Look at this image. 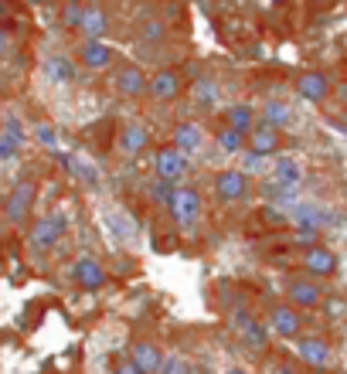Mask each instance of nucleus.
<instances>
[{
	"label": "nucleus",
	"instance_id": "nucleus-1",
	"mask_svg": "<svg viewBox=\"0 0 347 374\" xmlns=\"http://www.w3.org/2000/svg\"><path fill=\"white\" fill-rule=\"evenodd\" d=\"M65 232H68V215H65L62 208H55V211H48L45 218L34 221L31 235H28V245H31V252H51L58 242L65 238Z\"/></svg>",
	"mask_w": 347,
	"mask_h": 374
},
{
	"label": "nucleus",
	"instance_id": "nucleus-2",
	"mask_svg": "<svg viewBox=\"0 0 347 374\" xmlns=\"http://www.w3.org/2000/svg\"><path fill=\"white\" fill-rule=\"evenodd\" d=\"M34 201H38V181H34V177L17 181V184L11 187L4 208H0V211H4V221H7V225H24V221L31 218Z\"/></svg>",
	"mask_w": 347,
	"mask_h": 374
},
{
	"label": "nucleus",
	"instance_id": "nucleus-3",
	"mask_svg": "<svg viewBox=\"0 0 347 374\" xmlns=\"http://www.w3.org/2000/svg\"><path fill=\"white\" fill-rule=\"evenodd\" d=\"M167 211H171V218L181 225V228H194L201 215H205V198H201V191L198 187H174L171 194V204H167Z\"/></svg>",
	"mask_w": 347,
	"mask_h": 374
},
{
	"label": "nucleus",
	"instance_id": "nucleus-4",
	"mask_svg": "<svg viewBox=\"0 0 347 374\" xmlns=\"http://www.w3.org/2000/svg\"><path fill=\"white\" fill-rule=\"evenodd\" d=\"M211 187H215V198L225 204H238L249 198V191H252V181H249V173L245 171H218L211 177Z\"/></svg>",
	"mask_w": 347,
	"mask_h": 374
},
{
	"label": "nucleus",
	"instance_id": "nucleus-5",
	"mask_svg": "<svg viewBox=\"0 0 347 374\" xmlns=\"http://www.w3.org/2000/svg\"><path fill=\"white\" fill-rule=\"evenodd\" d=\"M232 330H235L238 337H242V343H249L252 351H266L269 347V327L259 316H252L249 310L232 313Z\"/></svg>",
	"mask_w": 347,
	"mask_h": 374
},
{
	"label": "nucleus",
	"instance_id": "nucleus-6",
	"mask_svg": "<svg viewBox=\"0 0 347 374\" xmlns=\"http://www.w3.org/2000/svg\"><path fill=\"white\" fill-rule=\"evenodd\" d=\"M112 85L123 99H143L146 95V85H150V75L143 72L140 65H119L112 72Z\"/></svg>",
	"mask_w": 347,
	"mask_h": 374
},
{
	"label": "nucleus",
	"instance_id": "nucleus-7",
	"mask_svg": "<svg viewBox=\"0 0 347 374\" xmlns=\"http://www.w3.org/2000/svg\"><path fill=\"white\" fill-rule=\"evenodd\" d=\"M181 92H184V72L181 68H160L157 75H150L146 95H154L157 102H174Z\"/></svg>",
	"mask_w": 347,
	"mask_h": 374
},
{
	"label": "nucleus",
	"instance_id": "nucleus-8",
	"mask_svg": "<svg viewBox=\"0 0 347 374\" xmlns=\"http://www.w3.org/2000/svg\"><path fill=\"white\" fill-rule=\"evenodd\" d=\"M188 156L177 154L174 146H160L157 154H154V173H157V181H167V184H174V181H181V177H188Z\"/></svg>",
	"mask_w": 347,
	"mask_h": 374
},
{
	"label": "nucleus",
	"instance_id": "nucleus-9",
	"mask_svg": "<svg viewBox=\"0 0 347 374\" xmlns=\"http://www.w3.org/2000/svg\"><path fill=\"white\" fill-rule=\"evenodd\" d=\"M72 279L79 282L82 289L95 293V289H102V286L110 282V272H106V265L99 262V259H92V255H82V259H75V262H72Z\"/></svg>",
	"mask_w": 347,
	"mask_h": 374
},
{
	"label": "nucleus",
	"instance_id": "nucleus-10",
	"mask_svg": "<svg viewBox=\"0 0 347 374\" xmlns=\"http://www.w3.org/2000/svg\"><path fill=\"white\" fill-rule=\"evenodd\" d=\"M164 351H160V343L154 341H133L129 343V364L137 368L140 374H160V368H164Z\"/></svg>",
	"mask_w": 347,
	"mask_h": 374
},
{
	"label": "nucleus",
	"instance_id": "nucleus-11",
	"mask_svg": "<svg viewBox=\"0 0 347 374\" xmlns=\"http://www.w3.org/2000/svg\"><path fill=\"white\" fill-rule=\"evenodd\" d=\"M266 327H269V333L293 341V337H297V333L303 330V316H300V310H293L289 303H279V306H272Z\"/></svg>",
	"mask_w": 347,
	"mask_h": 374
},
{
	"label": "nucleus",
	"instance_id": "nucleus-12",
	"mask_svg": "<svg viewBox=\"0 0 347 374\" xmlns=\"http://www.w3.org/2000/svg\"><path fill=\"white\" fill-rule=\"evenodd\" d=\"M245 146H249V154L252 156H272V154H279V146H283V137H279V129H272V126H266V123H259L245 137Z\"/></svg>",
	"mask_w": 347,
	"mask_h": 374
},
{
	"label": "nucleus",
	"instance_id": "nucleus-13",
	"mask_svg": "<svg viewBox=\"0 0 347 374\" xmlns=\"http://www.w3.org/2000/svg\"><path fill=\"white\" fill-rule=\"evenodd\" d=\"M286 299H289L293 310H314L324 303V289L310 279H293L286 286Z\"/></svg>",
	"mask_w": 347,
	"mask_h": 374
},
{
	"label": "nucleus",
	"instance_id": "nucleus-14",
	"mask_svg": "<svg viewBox=\"0 0 347 374\" xmlns=\"http://www.w3.org/2000/svg\"><path fill=\"white\" fill-rule=\"evenodd\" d=\"M110 24H112L110 11H106L102 4H89V7H85V17H82V28H79V31L85 34V41H106V34H110Z\"/></svg>",
	"mask_w": 347,
	"mask_h": 374
},
{
	"label": "nucleus",
	"instance_id": "nucleus-15",
	"mask_svg": "<svg viewBox=\"0 0 347 374\" xmlns=\"http://www.w3.org/2000/svg\"><path fill=\"white\" fill-rule=\"evenodd\" d=\"M79 62L89 68V72H106L112 62H116V51H112L106 41H82L79 45Z\"/></svg>",
	"mask_w": 347,
	"mask_h": 374
},
{
	"label": "nucleus",
	"instance_id": "nucleus-16",
	"mask_svg": "<svg viewBox=\"0 0 347 374\" xmlns=\"http://www.w3.org/2000/svg\"><path fill=\"white\" fill-rule=\"evenodd\" d=\"M201 146H205V129L198 123L184 119V123L174 126V150H177V154L191 156V154H198Z\"/></svg>",
	"mask_w": 347,
	"mask_h": 374
},
{
	"label": "nucleus",
	"instance_id": "nucleus-17",
	"mask_svg": "<svg viewBox=\"0 0 347 374\" xmlns=\"http://www.w3.org/2000/svg\"><path fill=\"white\" fill-rule=\"evenodd\" d=\"M45 75L51 85H75L79 78V65L72 62L68 55H48L45 58Z\"/></svg>",
	"mask_w": 347,
	"mask_h": 374
},
{
	"label": "nucleus",
	"instance_id": "nucleus-18",
	"mask_svg": "<svg viewBox=\"0 0 347 374\" xmlns=\"http://www.w3.org/2000/svg\"><path fill=\"white\" fill-rule=\"evenodd\" d=\"M331 343L320 341V337H303V341H297V358L303 360V364H310V368H327L331 364Z\"/></svg>",
	"mask_w": 347,
	"mask_h": 374
},
{
	"label": "nucleus",
	"instance_id": "nucleus-19",
	"mask_svg": "<svg viewBox=\"0 0 347 374\" xmlns=\"http://www.w3.org/2000/svg\"><path fill=\"white\" fill-rule=\"evenodd\" d=\"M303 269L310 276H333L337 272V255L327 245H310L306 255H303Z\"/></svg>",
	"mask_w": 347,
	"mask_h": 374
},
{
	"label": "nucleus",
	"instance_id": "nucleus-20",
	"mask_svg": "<svg viewBox=\"0 0 347 374\" xmlns=\"http://www.w3.org/2000/svg\"><path fill=\"white\" fill-rule=\"evenodd\" d=\"M303 181V167L297 156H279L272 164V184L283 187V191H293V187Z\"/></svg>",
	"mask_w": 347,
	"mask_h": 374
},
{
	"label": "nucleus",
	"instance_id": "nucleus-21",
	"mask_svg": "<svg viewBox=\"0 0 347 374\" xmlns=\"http://www.w3.org/2000/svg\"><path fill=\"white\" fill-rule=\"evenodd\" d=\"M297 92H300L306 102H324V99L331 95V78L324 75V72H306V75H300V82H297Z\"/></svg>",
	"mask_w": 347,
	"mask_h": 374
},
{
	"label": "nucleus",
	"instance_id": "nucleus-22",
	"mask_svg": "<svg viewBox=\"0 0 347 374\" xmlns=\"http://www.w3.org/2000/svg\"><path fill=\"white\" fill-rule=\"evenodd\" d=\"M150 146V129L146 126H140V123H127L123 126V133H119V150L127 156H137V154H143Z\"/></svg>",
	"mask_w": 347,
	"mask_h": 374
},
{
	"label": "nucleus",
	"instance_id": "nucleus-23",
	"mask_svg": "<svg viewBox=\"0 0 347 374\" xmlns=\"http://www.w3.org/2000/svg\"><path fill=\"white\" fill-rule=\"evenodd\" d=\"M218 95H221V89L211 75H201L191 85V99H194L198 109H215V106H218Z\"/></svg>",
	"mask_w": 347,
	"mask_h": 374
},
{
	"label": "nucleus",
	"instance_id": "nucleus-24",
	"mask_svg": "<svg viewBox=\"0 0 347 374\" xmlns=\"http://www.w3.org/2000/svg\"><path fill=\"white\" fill-rule=\"evenodd\" d=\"M228 129L249 137V133L255 129V106H249V102H235V106L228 109Z\"/></svg>",
	"mask_w": 347,
	"mask_h": 374
},
{
	"label": "nucleus",
	"instance_id": "nucleus-25",
	"mask_svg": "<svg viewBox=\"0 0 347 374\" xmlns=\"http://www.w3.org/2000/svg\"><path fill=\"white\" fill-rule=\"evenodd\" d=\"M21 143H24V133H21V126L11 119L7 123V133H0V160H14L21 154Z\"/></svg>",
	"mask_w": 347,
	"mask_h": 374
},
{
	"label": "nucleus",
	"instance_id": "nucleus-26",
	"mask_svg": "<svg viewBox=\"0 0 347 374\" xmlns=\"http://www.w3.org/2000/svg\"><path fill=\"white\" fill-rule=\"evenodd\" d=\"M262 123L272 126V129H283V126L293 123V109H289L286 102H266V109H262Z\"/></svg>",
	"mask_w": 347,
	"mask_h": 374
},
{
	"label": "nucleus",
	"instance_id": "nucleus-27",
	"mask_svg": "<svg viewBox=\"0 0 347 374\" xmlns=\"http://www.w3.org/2000/svg\"><path fill=\"white\" fill-rule=\"evenodd\" d=\"M215 140H218V146L225 150V154H242V146H245V137L235 133V129H228V126L218 129V137H215Z\"/></svg>",
	"mask_w": 347,
	"mask_h": 374
},
{
	"label": "nucleus",
	"instance_id": "nucleus-28",
	"mask_svg": "<svg viewBox=\"0 0 347 374\" xmlns=\"http://www.w3.org/2000/svg\"><path fill=\"white\" fill-rule=\"evenodd\" d=\"M82 17H85V4H65L62 7V28L65 31H79Z\"/></svg>",
	"mask_w": 347,
	"mask_h": 374
},
{
	"label": "nucleus",
	"instance_id": "nucleus-29",
	"mask_svg": "<svg viewBox=\"0 0 347 374\" xmlns=\"http://www.w3.org/2000/svg\"><path fill=\"white\" fill-rule=\"evenodd\" d=\"M160 374H191V364L181 354H167L164 358V368H160Z\"/></svg>",
	"mask_w": 347,
	"mask_h": 374
},
{
	"label": "nucleus",
	"instance_id": "nucleus-30",
	"mask_svg": "<svg viewBox=\"0 0 347 374\" xmlns=\"http://www.w3.org/2000/svg\"><path fill=\"white\" fill-rule=\"evenodd\" d=\"M164 34H167V24H164V21H146L140 28L143 41H164Z\"/></svg>",
	"mask_w": 347,
	"mask_h": 374
},
{
	"label": "nucleus",
	"instance_id": "nucleus-31",
	"mask_svg": "<svg viewBox=\"0 0 347 374\" xmlns=\"http://www.w3.org/2000/svg\"><path fill=\"white\" fill-rule=\"evenodd\" d=\"M34 140L41 143V146H51V150H55V146H58V129H55V126H48V123H41L38 129H34Z\"/></svg>",
	"mask_w": 347,
	"mask_h": 374
},
{
	"label": "nucleus",
	"instance_id": "nucleus-32",
	"mask_svg": "<svg viewBox=\"0 0 347 374\" xmlns=\"http://www.w3.org/2000/svg\"><path fill=\"white\" fill-rule=\"evenodd\" d=\"M171 194H174V184H167V181H154L150 184V198L157 204H164V208L171 204Z\"/></svg>",
	"mask_w": 347,
	"mask_h": 374
},
{
	"label": "nucleus",
	"instance_id": "nucleus-33",
	"mask_svg": "<svg viewBox=\"0 0 347 374\" xmlns=\"http://www.w3.org/2000/svg\"><path fill=\"white\" fill-rule=\"evenodd\" d=\"M72 164V171H75V177H82L85 184H95V171L85 164V160H68Z\"/></svg>",
	"mask_w": 347,
	"mask_h": 374
},
{
	"label": "nucleus",
	"instance_id": "nucleus-34",
	"mask_svg": "<svg viewBox=\"0 0 347 374\" xmlns=\"http://www.w3.org/2000/svg\"><path fill=\"white\" fill-rule=\"evenodd\" d=\"M116 374H140V371H137V368H133V364H129V360H123V364H119V368H116Z\"/></svg>",
	"mask_w": 347,
	"mask_h": 374
},
{
	"label": "nucleus",
	"instance_id": "nucleus-35",
	"mask_svg": "<svg viewBox=\"0 0 347 374\" xmlns=\"http://www.w3.org/2000/svg\"><path fill=\"white\" fill-rule=\"evenodd\" d=\"M7 48V28H0V51Z\"/></svg>",
	"mask_w": 347,
	"mask_h": 374
},
{
	"label": "nucleus",
	"instance_id": "nucleus-36",
	"mask_svg": "<svg viewBox=\"0 0 347 374\" xmlns=\"http://www.w3.org/2000/svg\"><path fill=\"white\" fill-rule=\"evenodd\" d=\"M337 95H341V102H344V109H347V85H341V89H337Z\"/></svg>",
	"mask_w": 347,
	"mask_h": 374
},
{
	"label": "nucleus",
	"instance_id": "nucleus-37",
	"mask_svg": "<svg viewBox=\"0 0 347 374\" xmlns=\"http://www.w3.org/2000/svg\"><path fill=\"white\" fill-rule=\"evenodd\" d=\"M225 374H249V371H242V368H232V371H225Z\"/></svg>",
	"mask_w": 347,
	"mask_h": 374
},
{
	"label": "nucleus",
	"instance_id": "nucleus-38",
	"mask_svg": "<svg viewBox=\"0 0 347 374\" xmlns=\"http://www.w3.org/2000/svg\"><path fill=\"white\" fill-rule=\"evenodd\" d=\"M0 208H4V201H0Z\"/></svg>",
	"mask_w": 347,
	"mask_h": 374
}]
</instances>
